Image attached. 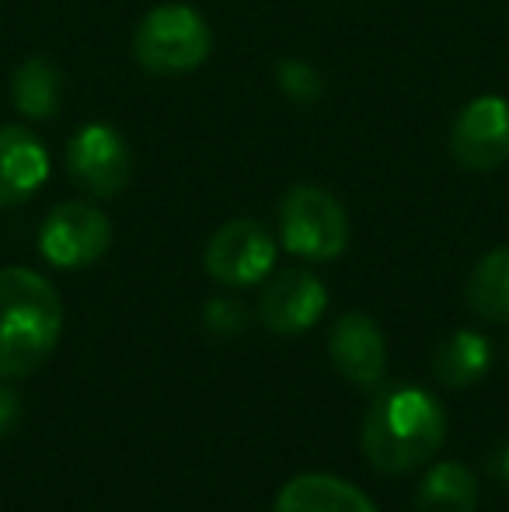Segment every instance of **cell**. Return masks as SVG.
Listing matches in <instances>:
<instances>
[{"label": "cell", "mask_w": 509, "mask_h": 512, "mask_svg": "<svg viewBox=\"0 0 509 512\" xmlns=\"http://www.w3.org/2000/svg\"><path fill=\"white\" fill-rule=\"evenodd\" d=\"M447 436V411L415 384H387L363 415V453L381 474H408L436 457Z\"/></svg>", "instance_id": "1"}, {"label": "cell", "mask_w": 509, "mask_h": 512, "mask_svg": "<svg viewBox=\"0 0 509 512\" xmlns=\"http://www.w3.org/2000/svg\"><path fill=\"white\" fill-rule=\"evenodd\" d=\"M63 331V300L46 276L7 265L0 269V380L35 373Z\"/></svg>", "instance_id": "2"}, {"label": "cell", "mask_w": 509, "mask_h": 512, "mask_svg": "<svg viewBox=\"0 0 509 512\" xmlns=\"http://www.w3.org/2000/svg\"><path fill=\"white\" fill-rule=\"evenodd\" d=\"M213 32L189 4H157L133 32V56L150 74H189L210 60Z\"/></svg>", "instance_id": "3"}, {"label": "cell", "mask_w": 509, "mask_h": 512, "mask_svg": "<svg viewBox=\"0 0 509 512\" xmlns=\"http://www.w3.org/2000/svg\"><path fill=\"white\" fill-rule=\"evenodd\" d=\"M283 248L307 262H332L349 244L346 206L321 185H293L279 203Z\"/></svg>", "instance_id": "4"}, {"label": "cell", "mask_w": 509, "mask_h": 512, "mask_svg": "<svg viewBox=\"0 0 509 512\" xmlns=\"http://www.w3.org/2000/svg\"><path fill=\"white\" fill-rule=\"evenodd\" d=\"M67 175L81 192L95 199H112L126 189L133 175V154L126 136L109 122H88L67 143Z\"/></svg>", "instance_id": "5"}, {"label": "cell", "mask_w": 509, "mask_h": 512, "mask_svg": "<svg viewBox=\"0 0 509 512\" xmlns=\"http://www.w3.org/2000/svg\"><path fill=\"white\" fill-rule=\"evenodd\" d=\"M276 255L279 244L269 234V227L252 216H238V220H227L224 227H217V234L206 244L203 262L220 286L245 290V286H255L269 276Z\"/></svg>", "instance_id": "6"}, {"label": "cell", "mask_w": 509, "mask_h": 512, "mask_svg": "<svg viewBox=\"0 0 509 512\" xmlns=\"http://www.w3.org/2000/svg\"><path fill=\"white\" fill-rule=\"evenodd\" d=\"M112 248V220L91 203H60L39 227V251L56 269H84Z\"/></svg>", "instance_id": "7"}, {"label": "cell", "mask_w": 509, "mask_h": 512, "mask_svg": "<svg viewBox=\"0 0 509 512\" xmlns=\"http://www.w3.org/2000/svg\"><path fill=\"white\" fill-rule=\"evenodd\" d=\"M450 154L464 171H496L509 161V102L499 95H482L454 115Z\"/></svg>", "instance_id": "8"}, {"label": "cell", "mask_w": 509, "mask_h": 512, "mask_svg": "<svg viewBox=\"0 0 509 512\" xmlns=\"http://www.w3.org/2000/svg\"><path fill=\"white\" fill-rule=\"evenodd\" d=\"M328 307V290L307 269H283L272 276L258 300V317L272 335H304L321 321Z\"/></svg>", "instance_id": "9"}, {"label": "cell", "mask_w": 509, "mask_h": 512, "mask_svg": "<svg viewBox=\"0 0 509 512\" xmlns=\"http://www.w3.org/2000/svg\"><path fill=\"white\" fill-rule=\"evenodd\" d=\"M328 352L332 363L349 384L356 387H377L387 370V342L377 321L363 310H349L332 324L328 335Z\"/></svg>", "instance_id": "10"}, {"label": "cell", "mask_w": 509, "mask_h": 512, "mask_svg": "<svg viewBox=\"0 0 509 512\" xmlns=\"http://www.w3.org/2000/svg\"><path fill=\"white\" fill-rule=\"evenodd\" d=\"M49 150L32 129L0 126V209L21 206L46 185Z\"/></svg>", "instance_id": "11"}, {"label": "cell", "mask_w": 509, "mask_h": 512, "mask_svg": "<svg viewBox=\"0 0 509 512\" xmlns=\"http://www.w3.org/2000/svg\"><path fill=\"white\" fill-rule=\"evenodd\" d=\"M272 512H377V506L335 474H300L279 488Z\"/></svg>", "instance_id": "12"}, {"label": "cell", "mask_w": 509, "mask_h": 512, "mask_svg": "<svg viewBox=\"0 0 509 512\" xmlns=\"http://www.w3.org/2000/svg\"><path fill=\"white\" fill-rule=\"evenodd\" d=\"M478 509V478L461 460L433 464L419 481L415 512H475Z\"/></svg>", "instance_id": "13"}, {"label": "cell", "mask_w": 509, "mask_h": 512, "mask_svg": "<svg viewBox=\"0 0 509 512\" xmlns=\"http://www.w3.org/2000/svg\"><path fill=\"white\" fill-rule=\"evenodd\" d=\"M11 102L25 119L46 122L63 102V74L46 56H28L11 77Z\"/></svg>", "instance_id": "14"}, {"label": "cell", "mask_w": 509, "mask_h": 512, "mask_svg": "<svg viewBox=\"0 0 509 512\" xmlns=\"http://www.w3.org/2000/svg\"><path fill=\"white\" fill-rule=\"evenodd\" d=\"M489 363H492V345L478 331H454V335H447L436 345V356H433L436 377L447 387H454V391L478 384L489 373Z\"/></svg>", "instance_id": "15"}, {"label": "cell", "mask_w": 509, "mask_h": 512, "mask_svg": "<svg viewBox=\"0 0 509 512\" xmlns=\"http://www.w3.org/2000/svg\"><path fill=\"white\" fill-rule=\"evenodd\" d=\"M468 307L485 321H509V244L492 248L468 276Z\"/></svg>", "instance_id": "16"}, {"label": "cell", "mask_w": 509, "mask_h": 512, "mask_svg": "<svg viewBox=\"0 0 509 512\" xmlns=\"http://www.w3.org/2000/svg\"><path fill=\"white\" fill-rule=\"evenodd\" d=\"M276 77H279L283 95H290L293 102H314V98L321 95V77L314 74V67L304 60H283L276 67Z\"/></svg>", "instance_id": "17"}, {"label": "cell", "mask_w": 509, "mask_h": 512, "mask_svg": "<svg viewBox=\"0 0 509 512\" xmlns=\"http://www.w3.org/2000/svg\"><path fill=\"white\" fill-rule=\"evenodd\" d=\"M206 324L217 331H238L245 324V314L234 300H213L210 310H206Z\"/></svg>", "instance_id": "18"}, {"label": "cell", "mask_w": 509, "mask_h": 512, "mask_svg": "<svg viewBox=\"0 0 509 512\" xmlns=\"http://www.w3.org/2000/svg\"><path fill=\"white\" fill-rule=\"evenodd\" d=\"M18 418H21V398L7 384H0V436H7L18 425Z\"/></svg>", "instance_id": "19"}, {"label": "cell", "mask_w": 509, "mask_h": 512, "mask_svg": "<svg viewBox=\"0 0 509 512\" xmlns=\"http://www.w3.org/2000/svg\"><path fill=\"white\" fill-rule=\"evenodd\" d=\"M492 471H496L499 481H506L509 485V439L506 443H499V450L492 453Z\"/></svg>", "instance_id": "20"}]
</instances>
